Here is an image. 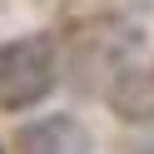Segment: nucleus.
I'll return each mask as SVG.
<instances>
[{"mask_svg":"<svg viewBox=\"0 0 154 154\" xmlns=\"http://www.w3.org/2000/svg\"><path fill=\"white\" fill-rule=\"evenodd\" d=\"M144 55H149V45H144L139 30H129L119 20H85L65 45L70 85L80 94H109L114 80L124 70H134Z\"/></svg>","mask_w":154,"mask_h":154,"instance_id":"f257e3e1","label":"nucleus"},{"mask_svg":"<svg viewBox=\"0 0 154 154\" xmlns=\"http://www.w3.org/2000/svg\"><path fill=\"white\" fill-rule=\"evenodd\" d=\"M60 45L50 35H20L0 45V109H30L60 80Z\"/></svg>","mask_w":154,"mask_h":154,"instance_id":"f03ea898","label":"nucleus"},{"mask_svg":"<svg viewBox=\"0 0 154 154\" xmlns=\"http://www.w3.org/2000/svg\"><path fill=\"white\" fill-rule=\"evenodd\" d=\"M10 154H90V134L75 114H45L15 134Z\"/></svg>","mask_w":154,"mask_h":154,"instance_id":"7ed1b4c3","label":"nucleus"},{"mask_svg":"<svg viewBox=\"0 0 154 154\" xmlns=\"http://www.w3.org/2000/svg\"><path fill=\"white\" fill-rule=\"evenodd\" d=\"M104 100L124 124H154V55H144L134 70H124Z\"/></svg>","mask_w":154,"mask_h":154,"instance_id":"20e7f679","label":"nucleus"},{"mask_svg":"<svg viewBox=\"0 0 154 154\" xmlns=\"http://www.w3.org/2000/svg\"><path fill=\"white\" fill-rule=\"evenodd\" d=\"M139 5H154V0H139Z\"/></svg>","mask_w":154,"mask_h":154,"instance_id":"39448f33","label":"nucleus"}]
</instances>
